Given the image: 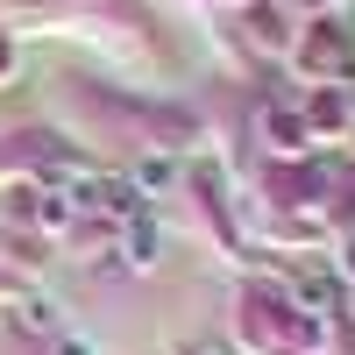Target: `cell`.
I'll return each mask as SVG.
<instances>
[{"instance_id":"6da1fadb","label":"cell","mask_w":355,"mask_h":355,"mask_svg":"<svg viewBox=\"0 0 355 355\" xmlns=\"http://www.w3.org/2000/svg\"><path fill=\"white\" fill-rule=\"evenodd\" d=\"M270 135H277V142H284V150H291V142H299L306 128H299V114H270Z\"/></svg>"},{"instance_id":"7a4b0ae2","label":"cell","mask_w":355,"mask_h":355,"mask_svg":"<svg viewBox=\"0 0 355 355\" xmlns=\"http://www.w3.org/2000/svg\"><path fill=\"white\" fill-rule=\"evenodd\" d=\"M348 270H355V242H348Z\"/></svg>"}]
</instances>
